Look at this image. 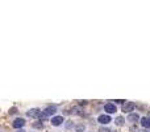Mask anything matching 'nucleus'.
Instances as JSON below:
<instances>
[{
  "mask_svg": "<svg viewBox=\"0 0 150 132\" xmlns=\"http://www.w3.org/2000/svg\"><path fill=\"white\" fill-rule=\"evenodd\" d=\"M97 123L100 124V127H107V126H109L112 122H113V119H112V116L111 115H107V114H100L99 116H97Z\"/></svg>",
  "mask_w": 150,
  "mask_h": 132,
  "instance_id": "nucleus-1",
  "label": "nucleus"
},
{
  "mask_svg": "<svg viewBox=\"0 0 150 132\" xmlns=\"http://www.w3.org/2000/svg\"><path fill=\"white\" fill-rule=\"evenodd\" d=\"M103 111H104V114L107 115H115L117 111H119V108H117V106L113 103V102H108V103H105L104 106H103Z\"/></svg>",
  "mask_w": 150,
  "mask_h": 132,
  "instance_id": "nucleus-2",
  "label": "nucleus"
},
{
  "mask_svg": "<svg viewBox=\"0 0 150 132\" xmlns=\"http://www.w3.org/2000/svg\"><path fill=\"white\" fill-rule=\"evenodd\" d=\"M42 112L48 116V118H50V116L53 118V116H55L58 112V106L57 104H48V106L42 110Z\"/></svg>",
  "mask_w": 150,
  "mask_h": 132,
  "instance_id": "nucleus-3",
  "label": "nucleus"
},
{
  "mask_svg": "<svg viewBox=\"0 0 150 132\" xmlns=\"http://www.w3.org/2000/svg\"><path fill=\"white\" fill-rule=\"evenodd\" d=\"M136 108V103L134 102H130V101H126L124 104L121 106V112L122 114H132Z\"/></svg>",
  "mask_w": 150,
  "mask_h": 132,
  "instance_id": "nucleus-4",
  "label": "nucleus"
},
{
  "mask_svg": "<svg viewBox=\"0 0 150 132\" xmlns=\"http://www.w3.org/2000/svg\"><path fill=\"white\" fill-rule=\"evenodd\" d=\"M63 123H65V118L62 115H55V116H53L50 119V124L53 127H62Z\"/></svg>",
  "mask_w": 150,
  "mask_h": 132,
  "instance_id": "nucleus-5",
  "label": "nucleus"
},
{
  "mask_svg": "<svg viewBox=\"0 0 150 132\" xmlns=\"http://www.w3.org/2000/svg\"><path fill=\"white\" fill-rule=\"evenodd\" d=\"M25 124H26V120L24 118H15L12 120V127L15 129H23L25 127Z\"/></svg>",
  "mask_w": 150,
  "mask_h": 132,
  "instance_id": "nucleus-6",
  "label": "nucleus"
},
{
  "mask_svg": "<svg viewBox=\"0 0 150 132\" xmlns=\"http://www.w3.org/2000/svg\"><path fill=\"white\" fill-rule=\"evenodd\" d=\"M40 114H41V110L34 107V108H30V110H28V111H26V118H29V119H37Z\"/></svg>",
  "mask_w": 150,
  "mask_h": 132,
  "instance_id": "nucleus-7",
  "label": "nucleus"
},
{
  "mask_svg": "<svg viewBox=\"0 0 150 132\" xmlns=\"http://www.w3.org/2000/svg\"><path fill=\"white\" fill-rule=\"evenodd\" d=\"M125 119H126L129 123H132V124L140 123V115L137 114V112H132V114H128V116H126Z\"/></svg>",
  "mask_w": 150,
  "mask_h": 132,
  "instance_id": "nucleus-8",
  "label": "nucleus"
},
{
  "mask_svg": "<svg viewBox=\"0 0 150 132\" xmlns=\"http://www.w3.org/2000/svg\"><path fill=\"white\" fill-rule=\"evenodd\" d=\"M113 123L116 127H124L125 123H126V119H125V116H122V115H119V116H116V118L113 119Z\"/></svg>",
  "mask_w": 150,
  "mask_h": 132,
  "instance_id": "nucleus-9",
  "label": "nucleus"
},
{
  "mask_svg": "<svg viewBox=\"0 0 150 132\" xmlns=\"http://www.w3.org/2000/svg\"><path fill=\"white\" fill-rule=\"evenodd\" d=\"M140 124H141L142 128L149 129L150 128V119L147 118V116H142V118H140Z\"/></svg>",
  "mask_w": 150,
  "mask_h": 132,
  "instance_id": "nucleus-10",
  "label": "nucleus"
},
{
  "mask_svg": "<svg viewBox=\"0 0 150 132\" xmlns=\"http://www.w3.org/2000/svg\"><path fill=\"white\" fill-rule=\"evenodd\" d=\"M74 127H75V123H74V120H71V119L65 120V123H63V128H65L66 131H71V129H74Z\"/></svg>",
  "mask_w": 150,
  "mask_h": 132,
  "instance_id": "nucleus-11",
  "label": "nucleus"
},
{
  "mask_svg": "<svg viewBox=\"0 0 150 132\" xmlns=\"http://www.w3.org/2000/svg\"><path fill=\"white\" fill-rule=\"evenodd\" d=\"M74 132H86V124L84 123H78L74 127Z\"/></svg>",
  "mask_w": 150,
  "mask_h": 132,
  "instance_id": "nucleus-12",
  "label": "nucleus"
},
{
  "mask_svg": "<svg viewBox=\"0 0 150 132\" xmlns=\"http://www.w3.org/2000/svg\"><path fill=\"white\" fill-rule=\"evenodd\" d=\"M32 128L37 129V131H38V129H42L44 128V123L42 122H40V120H37V122H34V123L32 124Z\"/></svg>",
  "mask_w": 150,
  "mask_h": 132,
  "instance_id": "nucleus-13",
  "label": "nucleus"
},
{
  "mask_svg": "<svg viewBox=\"0 0 150 132\" xmlns=\"http://www.w3.org/2000/svg\"><path fill=\"white\" fill-rule=\"evenodd\" d=\"M37 120H40V122H42V123H44L45 120H48V116H46V115L44 114L42 111H41V114L38 115V118H37Z\"/></svg>",
  "mask_w": 150,
  "mask_h": 132,
  "instance_id": "nucleus-14",
  "label": "nucleus"
},
{
  "mask_svg": "<svg viewBox=\"0 0 150 132\" xmlns=\"http://www.w3.org/2000/svg\"><path fill=\"white\" fill-rule=\"evenodd\" d=\"M125 102H126V101H124V99H115L113 103L116 104V106H117V104H121V106H122V104H124Z\"/></svg>",
  "mask_w": 150,
  "mask_h": 132,
  "instance_id": "nucleus-15",
  "label": "nucleus"
},
{
  "mask_svg": "<svg viewBox=\"0 0 150 132\" xmlns=\"http://www.w3.org/2000/svg\"><path fill=\"white\" fill-rule=\"evenodd\" d=\"M17 112H19V110H17V107H12L11 110H9V115H17Z\"/></svg>",
  "mask_w": 150,
  "mask_h": 132,
  "instance_id": "nucleus-16",
  "label": "nucleus"
},
{
  "mask_svg": "<svg viewBox=\"0 0 150 132\" xmlns=\"http://www.w3.org/2000/svg\"><path fill=\"white\" fill-rule=\"evenodd\" d=\"M108 131H109V129H108L107 127H100L99 128V132H108Z\"/></svg>",
  "mask_w": 150,
  "mask_h": 132,
  "instance_id": "nucleus-17",
  "label": "nucleus"
},
{
  "mask_svg": "<svg viewBox=\"0 0 150 132\" xmlns=\"http://www.w3.org/2000/svg\"><path fill=\"white\" fill-rule=\"evenodd\" d=\"M16 132H26V131L23 128V129H16Z\"/></svg>",
  "mask_w": 150,
  "mask_h": 132,
  "instance_id": "nucleus-18",
  "label": "nucleus"
},
{
  "mask_svg": "<svg viewBox=\"0 0 150 132\" xmlns=\"http://www.w3.org/2000/svg\"><path fill=\"white\" fill-rule=\"evenodd\" d=\"M108 132H117V131H116V129H109Z\"/></svg>",
  "mask_w": 150,
  "mask_h": 132,
  "instance_id": "nucleus-19",
  "label": "nucleus"
},
{
  "mask_svg": "<svg viewBox=\"0 0 150 132\" xmlns=\"http://www.w3.org/2000/svg\"><path fill=\"white\" fill-rule=\"evenodd\" d=\"M147 118H149V119H150V111H149V115H147Z\"/></svg>",
  "mask_w": 150,
  "mask_h": 132,
  "instance_id": "nucleus-20",
  "label": "nucleus"
},
{
  "mask_svg": "<svg viewBox=\"0 0 150 132\" xmlns=\"http://www.w3.org/2000/svg\"><path fill=\"white\" fill-rule=\"evenodd\" d=\"M30 132H36V131H30Z\"/></svg>",
  "mask_w": 150,
  "mask_h": 132,
  "instance_id": "nucleus-21",
  "label": "nucleus"
}]
</instances>
